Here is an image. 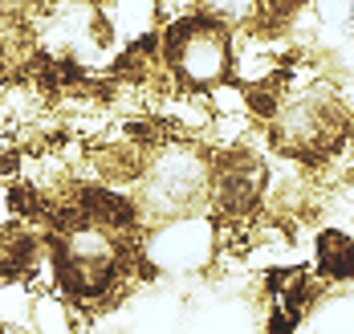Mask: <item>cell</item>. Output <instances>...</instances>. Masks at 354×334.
I'll return each mask as SVG.
<instances>
[{
  "label": "cell",
  "instance_id": "cell-2",
  "mask_svg": "<svg viewBox=\"0 0 354 334\" xmlns=\"http://www.w3.org/2000/svg\"><path fill=\"white\" fill-rule=\"evenodd\" d=\"M208 192H212V163H204V155L187 143H163L142 163L135 204L147 216L176 221L187 216Z\"/></svg>",
  "mask_w": 354,
  "mask_h": 334
},
{
  "label": "cell",
  "instance_id": "cell-3",
  "mask_svg": "<svg viewBox=\"0 0 354 334\" xmlns=\"http://www.w3.org/2000/svg\"><path fill=\"white\" fill-rule=\"evenodd\" d=\"M163 62L183 90H212L232 74V29L212 17H179L163 33Z\"/></svg>",
  "mask_w": 354,
  "mask_h": 334
},
{
  "label": "cell",
  "instance_id": "cell-1",
  "mask_svg": "<svg viewBox=\"0 0 354 334\" xmlns=\"http://www.w3.org/2000/svg\"><path fill=\"white\" fill-rule=\"evenodd\" d=\"M49 265H53V290H62L73 306H98L127 277L131 245H127V232L82 221L70 208L53 224Z\"/></svg>",
  "mask_w": 354,
  "mask_h": 334
},
{
  "label": "cell",
  "instance_id": "cell-7",
  "mask_svg": "<svg viewBox=\"0 0 354 334\" xmlns=\"http://www.w3.org/2000/svg\"><path fill=\"white\" fill-rule=\"evenodd\" d=\"M208 245H212V236L204 232V224L176 216V221H163V228L147 241L142 261H155L159 269H192L208 257Z\"/></svg>",
  "mask_w": 354,
  "mask_h": 334
},
{
  "label": "cell",
  "instance_id": "cell-6",
  "mask_svg": "<svg viewBox=\"0 0 354 334\" xmlns=\"http://www.w3.org/2000/svg\"><path fill=\"white\" fill-rule=\"evenodd\" d=\"M94 12H98L102 37L122 49L151 41L159 25V0H94Z\"/></svg>",
  "mask_w": 354,
  "mask_h": 334
},
{
  "label": "cell",
  "instance_id": "cell-5",
  "mask_svg": "<svg viewBox=\"0 0 354 334\" xmlns=\"http://www.w3.org/2000/svg\"><path fill=\"white\" fill-rule=\"evenodd\" d=\"M212 196L224 216H248L265 196V167L248 151H232L212 167Z\"/></svg>",
  "mask_w": 354,
  "mask_h": 334
},
{
  "label": "cell",
  "instance_id": "cell-9",
  "mask_svg": "<svg viewBox=\"0 0 354 334\" xmlns=\"http://www.w3.org/2000/svg\"><path fill=\"white\" fill-rule=\"evenodd\" d=\"M318 269L326 277H338V281L354 277V236H346V232H322Z\"/></svg>",
  "mask_w": 354,
  "mask_h": 334
},
{
  "label": "cell",
  "instance_id": "cell-4",
  "mask_svg": "<svg viewBox=\"0 0 354 334\" xmlns=\"http://www.w3.org/2000/svg\"><path fill=\"white\" fill-rule=\"evenodd\" d=\"M346 139V111L338 98L310 90L285 98L273 111V143L293 159H322Z\"/></svg>",
  "mask_w": 354,
  "mask_h": 334
},
{
  "label": "cell",
  "instance_id": "cell-8",
  "mask_svg": "<svg viewBox=\"0 0 354 334\" xmlns=\"http://www.w3.org/2000/svg\"><path fill=\"white\" fill-rule=\"evenodd\" d=\"M33 334H77V318H73V301L62 290H41L29 297V318H25Z\"/></svg>",
  "mask_w": 354,
  "mask_h": 334
}]
</instances>
